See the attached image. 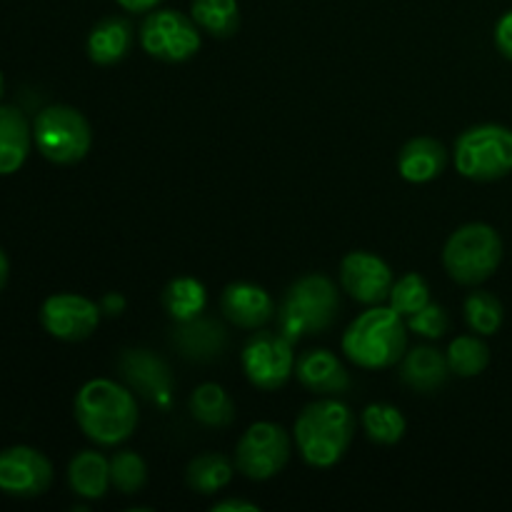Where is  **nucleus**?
<instances>
[{
	"label": "nucleus",
	"instance_id": "nucleus-1",
	"mask_svg": "<svg viewBox=\"0 0 512 512\" xmlns=\"http://www.w3.org/2000/svg\"><path fill=\"white\" fill-rule=\"evenodd\" d=\"M75 423L100 448H115L135 433L140 423L138 398L110 378L88 380L73 403Z\"/></svg>",
	"mask_w": 512,
	"mask_h": 512
},
{
	"label": "nucleus",
	"instance_id": "nucleus-2",
	"mask_svg": "<svg viewBox=\"0 0 512 512\" xmlns=\"http://www.w3.org/2000/svg\"><path fill=\"white\" fill-rule=\"evenodd\" d=\"M358 418L340 398H318L305 405L293 425L298 453L310 468H333L350 450Z\"/></svg>",
	"mask_w": 512,
	"mask_h": 512
},
{
	"label": "nucleus",
	"instance_id": "nucleus-3",
	"mask_svg": "<svg viewBox=\"0 0 512 512\" xmlns=\"http://www.w3.org/2000/svg\"><path fill=\"white\" fill-rule=\"evenodd\" d=\"M343 353L363 370L393 368L408 350V323L390 305H370L343 333Z\"/></svg>",
	"mask_w": 512,
	"mask_h": 512
},
{
	"label": "nucleus",
	"instance_id": "nucleus-4",
	"mask_svg": "<svg viewBox=\"0 0 512 512\" xmlns=\"http://www.w3.org/2000/svg\"><path fill=\"white\" fill-rule=\"evenodd\" d=\"M338 308V285L328 275H303L285 290L283 303L278 305V330L290 343L320 335L335 323Z\"/></svg>",
	"mask_w": 512,
	"mask_h": 512
},
{
	"label": "nucleus",
	"instance_id": "nucleus-5",
	"mask_svg": "<svg viewBox=\"0 0 512 512\" xmlns=\"http://www.w3.org/2000/svg\"><path fill=\"white\" fill-rule=\"evenodd\" d=\"M503 263V238L488 223L460 225L443 248V265L460 285H480Z\"/></svg>",
	"mask_w": 512,
	"mask_h": 512
},
{
	"label": "nucleus",
	"instance_id": "nucleus-6",
	"mask_svg": "<svg viewBox=\"0 0 512 512\" xmlns=\"http://www.w3.org/2000/svg\"><path fill=\"white\" fill-rule=\"evenodd\" d=\"M453 163L463 178L490 183L512 173V130L498 123L473 125L455 140Z\"/></svg>",
	"mask_w": 512,
	"mask_h": 512
},
{
	"label": "nucleus",
	"instance_id": "nucleus-7",
	"mask_svg": "<svg viewBox=\"0 0 512 512\" xmlns=\"http://www.w3.org/2000/svg\"><path fill=\"white\" fill-rule=\"evenodd\" d=\"M33 145L55 165H75L93 148V128L73 105H48L33 120Z\"/></svg>",
	"mask_w": 512,
	"mask_h": 512
},
{
	"label": "nucleus",
	"instance_id": "nucleus-8",
	"mask_svg": "<svg viewBox=\"0 0 512 512\" xmlns=\"http://www.w3.org/2000/svg\"><path fill=\"white\" fill-rule=\"evenodd\" d=\"M203 30L190 15L173 8H155L140 23V48L163 63H185L203 45Z\"/></svg>",
	"mask_w": 512,
	"mask_h": 512
},
{
	"label": "nucleus",
	"instance_id": "nucleus-9",
	"mask_svg": "<svg viewBox=\"0 0 512 512\" xmlns=\"http://www.w3.org/2000/svg\"><path fill=\"white\" fill-rule=\"evenodd\" d=\"M295 360V343H290L280 330H255L240 353L245 378L265 393L280 390L293 378Z\"/></svg>",
	"mask_w": 512,
	"mask_h": 512
},
{
	"label": "nucleus",
	"instance_id": "nucleus-10",
	"mask_svg": "<svg viewBox=\"0 0 512 512\" xmlns=\"http://www.w3.org/2000/svg\"><path fill=\"white\" fill-rule=\"evenodd\" d=\"M290 435L283 425L260 420L253 423L235 445L233 463L240 475L248 480L263 483L275 478L290 460Z\"/></svg>",
	"mask_w": 512,
	"mask_h": 512
},
{
	"label": "nucleus",
	"instance_id": "nucleus-11",
	"mask_svg": "<svg viewBox=\"0 0 512 512\" xmlns=\"http://www.w3.org/2000/svg\"><path fill=\"white\" fill-rule=\"evenodd\" d=\"M120 378L125 380L130 390L138 398L148 400L150 405L160 410H168L173 405L175 375L170 365L160 355L148 348H128L118 358Z\"/></svg>",
	"mask_w": 512,
	"mask_h": 512
},
{
	"label": "nucleus",
	"instance_id": "nucleus-12",
	"mask_svg": "<svg viewBox=\"0 0 512 512\" xmlns=\"http://www.w3.org/2000/svg\"><path fill=\"white\" fill-rule=\"evenodd\" d=\"M103 310L100 303L78 293H55L40 305V325L63 343H80L98 330Z\"/></svg>",
	"mask_w": 512,
	"mask_h": 512
},
{
	"label": "nucleus",
	"instance_id": "nucleus-13",
	"mask_svg": "<svg viewBox=\"0 0 512 512\" xmlns=\"http://www.w3.org/2000/svg\"><path fill=\"white\" fill-rule=\"evenodd\" d=\"M53 483V463L30 445L0 450V493L10 498H38Z\"/></svg>",
	"mask_w": 512,
	"mask_h": 512
},
{
	"label": "nucleus",
	"instance_id": "nucleus-14",
	"mask_svg": "<svg viewBox=\"0 0 512 512\" xmlns=\"http://www.w3.org/2000/svg\"><path fill=\"white\" fill-rule=\"evenodd\" d=\"M338 278L340 288L363 305L388 303L395 283L390 265L380 255L368 253V250H353L345 255Z\"/></svg>",
	"mask_w": 512,
	"mask_h": 512
},
{
	"label": "nucleus",
	"instance_id": "nucleus-15",
	"mask_svg": "<svg viewBox=\"0 0 512 512\" xmlns=\"http://www.w3.org/2000/svg\"><path fill=\"white\" fill-rule=\"evenodd\" d=\"M228 330L220 320L198 315L185 323H175L170 330V345L180 353V358L190 363H215L228 350Z\"/></svg>",
	"mask_w": 512,
	"mask_h": 512
},
{
	"label": "nucleus",
	"instance_id": "nucleus-16",
	"mask_svg": "<svg viewBox=\"0 0 512 512\" xmlns=\"http://www.w3.org/2000/svg\"><path fill=\"white\" fill-rule=\"evenodd\" d=\"M220 313L228 323L243 330H260L278 315L275 300L263 285L238 280L220 293Z\"/></svg>",
	"mask_w": 512,
	"mask_h": 512
},
{
	"label": "nucleus",
	"instance_id": "nucleus-17",
	"mask_svg": "<svg viewBox=\"0 0 512 512\" xmlns=\"http://www.w3.org/2000/svg\"><path fill=\"white\" fill-rule=\"evenodd\" d=\"M295 378L318 398H340L350 390V373L328 348L308 350L295 360Z\"/></svg>",
	"mask_w": 512,
	"mask_h": 512
},
{
	"label": "nucleus",
	"instance_id": "nucleus-18",
	"mask_svg": "<svg viewBox=\"0 0 512 512\" xmlns=\"http://www.w3.org/2000/svg\"><path fill=\"white\" fill-rule=\"evenodd\" d=\"M445 165H448V150L440 140L428 138V135L410 138L398 153L400 178L413 185H423L440 178Z\"/></svg>",
	"mask_w": 512,
	"mask_h": 512
},
{
	"label": "nucleus",
	"instance_id": "nucleus-19",
	"mask_svg": "<svg viewBox=\"0 0 512 512\" xmlns=\"http://www.w3.org/2000/svg\"><path fill=\"white\" fill-rule=\"evenodd\" d=\"M135 45V28L128 18L123 15H108V18L98 20L93 25V30L88 33V58L95 65H115L123 58H128V53Z\"/></svg>",
	"mask_w": 512,
	"mask_h": 512
},
{
	"label": "nucleus",
	"instance_id": "nucleus-20",
	"mask_svg": "<svg viewBox=\"0 0 512 512\" xmlns=\"http://www.w3.org/2000/svg\"><path fill=\"white\" fill-rule=\"evenodd\" d=\"M448 375V358L433 345H415V348L405 350L403 360H400V380L415 393H435L438 388H443Z\"/></svg>",
	"mask_w": 512,
	"mask_h": 512
},
{
	"label": "nucleus",
	"instance_id": "nucleus-21",
	"mask_svg": "<svg viewBox=\"0 0 512 512\" xmlns=\"http://www.w3.org/2000/svg\"><path fill=\"white\" fill-rule=\"evenodd\" d=\"M33 148V125L15 105H0V175H13Z\"/></svg>",
	"mask_w": 512,
	"mask_h": 512
},
{
	"label": "nucleus",
	"instance_id": "nucleus-22",
	"mask_svg": "<svg viewBox=\"0 0 512 512\" xmlns=\"http://www.w3.org/2000/svg\"><path fill=\"white\" fill-rule=\"evenodd\" d=\"M68 485L78 498L100 500L105 498L110 485V458L98 450H80L68 465Z\"/></svg>",
	"mask_w": 512,
	"mask_h": 512
},
{
	"label": "nucleus",
	"instance_id": "nucleus-23",
	"mask_svg": "<svg viewBox=\"0 0 512 512\" xmlns=\"http://www.w3.org/2000/svg\"><path fill=\"white\" fill-rule=\"evenodd\" d=\"M160 303H163L165 313L170 315L173 323H185V320H193L205 313V308H208V290H205V285L198 278L180 275V278H173L165 285Z\"/></svg>",
	"mask_w": 512,
	"mask_h": 512
},
{
	"label": "nucleus",
	"instance_id": "nucleus-24",
	"mask_svg": "<svg viewBox=\"0 0 512 512\" xmlns=\"http://www.w3.org/2000/svg\"><path fill=\"white\" fill-rule=\"evenodd\" d=\"M190 415L205 428H228L235 420V403L218 383H203L190 395Z\"/></svg>",
	"mask_w": 512,
	"mask_h": 512
},
{
	"label": "nucleus",
	"instance_id": "nucleus-25",
	"mask_svg": "<svg viewBox=\"0 0 512 512\" xmlns=\"http://www.w3.org/2000/svg\"><path fill=\"white\" fill-rule=\"evenodd\" d=\"M235 475V463L220 453H203L190 460L185 470V483L193 493L215 495L230 485Z\"/></svg>",
	"mask_w": 512,
	"mask_h": 512
},
{
	"label": "nucleus",
	"instance_id": "nucleus-26",
	"mask_svg": "<svg viewBox=\"0 0 512 512\" xmlns=\"http://www.w3.org/2000/svg\"><path fill=\"white\" fill-rule=\"evenodd\" d=\"M190 18L210 38H233L240 28L238 0H190Z\"/></svg>",
	"mask_w": 512,
	"mask_h": 512
},
{
	"label": "nucleus",
	"instance_id": "nucleus-27",
	"mask_svg": "<svg viewBox=\"0 0 512 512\" xmlns=\"http://www.w3.org/2000/svg\"><path fill=\"white\" fill-rule=\"evenodd\" d=\"M360 425L368 440L378 445H395L405 438L408 420L400 413V408L390 403H370L360 413Z\"/></svg>",
	"mask_w": 512,
	"mask_h": 512
},
{
	"label": "nucleus",
	"instance_id": "nucleus-28",
	"mask_svg": "<svg viewBox=\"0 0 512 512\" xmlns=\"http://www.w3.org/2000/svg\"><path fill=\"white\" fill-rule=\"evenodd\" d=\"M450 373L458 378H478L490 365V348L483 335H458L445 350Z\"/></svg>",
	"mask_w": 512,
	"mask_h": 512
},
{
	"label": "nucleus",
	"instance_id": "nucleus-29",
	"mask_svg": "<svg viewBox=\"0 0 512 512\" xmlns=\"http://www.w3.org/2000/svg\"><path fill=\"white\" fill-rule=\"evenodd\" d=\"M463 313L465 323H468V328L473 330L475 335L490 338V335H495L503 328V303H500L498 295H493L490 290H475V293H470L468 298H465Z\"/></svg>",
	"mask_w": 512,
	"mask_h": 512
},
{
	"label": "nucleus",
	"instance_id": "nucleus-30",
	"mask_svg": "<svg viewBox=\"0 0 512 512\" xmlns=\"http://www.w3.org/2000/svg\"><path fill=\"white\" fill-rule=\"evenodd\" d=\"M148 483V465L135 450H118L110 458V485L123 495H135Z\"/></svg>",
	"mask_w": 512,
	"mask_h": 512
},
{
	"label": "nucleus",
	"instance_id": "nucleus-31",
	"mask_svg": "<svg viewBox=\"0 0 512 512\" xmlns=\"http://www.w3.org/2000/svg\"><path fill=\"white\" fill-rule=\"evenodd\" d=\"M430 303V285L423 275L418 273H405L403 278H398L390 290L388 305L400 313L403 318H410L413 313L423 310Z\"/></svg>",
	"mask_w": 512,
	"mask_h": 512
},
{
	"label": "nucleus",
	"instance_id": "nucleus-32",
	"mask_svg": "<svg viewBox=\"0 0 512 512\" xmlns=\"http://www.w3.org/2000/svg\"><path fill=\"white\" fill-rule=\"evenodd\" d=\"M410 333L420 335L425 340H440L450 328V318L445 313L443 305L428 303L423 310L413 313L410 318H405Z\"/></svg>",
	"mask_w": 512,
	"mask_h": 512
},
{
	"label": "nucleus",
	"instance_id": "nucleus-33",
	"mask_svg": "<svg viewBox=\"0 0 512 512\" xmlns=\"http://www.w3.org/2000/svg\"><path fill=\"white\" fill-rule=\"evenodd\" d=\"M495 48L503 53V58L512 60V10H508L495 25Z\"/></svg>",
	"mask_w": 512,
	"mask_h": 512
},
{
	"label": "nucleus",
	"instance_id": "nucleus-34",
	"mask_svg": "<svg viewBox=\"0 0 512 512\" xmlns=\"http://www.w3.org/2000/svg\"><path fill=\"white\" fill-rule=\"evenodd\" d=\"M260 505L243 498H225L213 505V512H258Z\"/></svg>",
	"mask_w": 512,
	"mask_h": 512
},
{
	"label": "nucleus",
	"instance_id": "nucleus-35",
	"mask_svg": "<svg viewBox=\"0 0 512 512\" xmlns=\"http://www.w3.org/2000/svg\"><path fill=\"white\" fill-rule=\"evenodd\" d=\"M125 305H128V300H125L120 293H108L103 295V300H100V310H103V315H110V318L123 315Z\"/></svg>",
	"mask_w": 512,
	"mask_h": 512
},
{
	"label": "nucleus",
	"instance_id": "nucleus-36",
	"mask_svg": "<svg viewBox=\"0 0 512 512\" xmlns=\"http://www.w3.org/2000/svg\"><path fill=\"white\" fill-rule=\"evenodd\" d=\"M115 3L123 10H128V13H150V10L158 8L163 0H115Z\"/></svg>",
	"mask_w": 512,
	"mask_h": 512
},
{
	"label": "nucleus",
	"instance_id": "nucleus-37",
	"mask_svg": "<svg viewBox=\"0 0 512 512\" xmlns=\"http://www.w3.org/2000/svg\"><path fill=\"white\" fill-rule=\"evenodd\" d=\"M8 278H10V260L8 255H5V250L0 248V293H3V288L8 285Z\"/></svg>",
	"mask_w": 512,
	"mask_h": 512
},
{
	"label": "nucleus",
	"instance_id": "nucleus-38",
	"mask_svg": "<svg viewBox=\"0 0 512 512\" xmlns=\"http://www.w3.org/2000/svg\"><path fill=\"white\" fill-rule=\"evenodd\" d=\"M3 93H5V78L3 73H0V98H3Z\"/></svg>",
	"mask_w": 512,
	"mask_h": 512
}]
</instances>
